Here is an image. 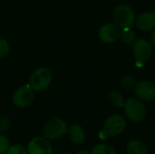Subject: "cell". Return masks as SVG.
Here are the masks:
<instances>
[{
  "mask_svg": "<svg viewBox=\"0 0 155 154\" xmlns=\"http://www.w3.org/2000/svg\"><path fill=\"white\" fill-rule=\"evenodd\" d=\"M127 154H149L147 146L140 140H131L126 145Z\"/></svg>",
  "mask_w": 155,
  "mask_h": 154,
  "instance_id": "obj_13",
  "label": "cell"
},
{
  "mask_svg": "<svg viewBox=\"0 0 155 154\" xmlns=\"http://www.w3.org/2000/svg\"><path fill=\"white\" fill-rule=\"evenodd\" d=\"M10 147V141L6 135L0 133V154H5Z\"/></svg>",
  "mask_w": 155,
  "mask_h": 154,
  "instance_id": "obj_19",
  "label": "cell"
},
{
  "mask_svg": "<svg viewBox=\"0 0 155 154\" xmlns=\"http://www.w3.org/2000/svg\"><path fill=\"white\" fill-rule=\"evenodd\" d=\"M121 84L124 88L125 89H132L135 86V79L134 76L130 75V74H126L124 76H123V78L121 79Z\"/></svg>",
  "mask_w": 155,
  "mask_h": 154,
  "instance_id": "obj_17",
  "label": "cell"
},
{
  "mask_svg": "<svg viewBox=\"0 0 155 154\" xmlns=\"http://www.w3.org/2000/svg\"><path fill=\"white\" fill-rule=\"evenodd\" d=\"M76 154H91V153H90V152H88V151H86V150H81V151H79V152H78Z\"/></svg>",
  "mask_w": 155,
  "mask_h": 154,
  "instance_id": "obj_22",
  "label": "cell"
},
{
  "mask_svg": "<svg viewBox=\"0 0 155 154\" xmlns=\"http://www.w3.org/2000/svg\"><path fill=\"white\" fill-rule=\"evenodd\" d=\"M152 41H153V44L155 45V29L153 32V34H152Z\"/></svg>",
  "mask_w": 155,
  "mask_h": 154,
  "instance_id": "obj_23",
  "label": "cell"
},
{
  "mask_svg": "<svg viewBox=\"0 0 155 154\" xmlns=\"http://www.w3.org/2000/svg\"><path fill=\"white\" fill-rule=\"evenodd\" d=\"M134 55L138 62H145L152 56L153 48L151 44L144 38H140L134 42Z\"/></svg>",
  "mask_w": 155,
  "mask_h": 154,
  "instance_id": "obj_8",
  "label": "cell"
},
{
  "mask_svg": "<svg viewBox=\"0 0 155 154\" xmlns=\"http://www.w3.org/2000/svg\"><path fill=\"white\" fill-rule=\"evenodd\" d=\"M9 44L8 42L3 38H0V59L5 58L9 54Z\"/></svg>",
  "mask_w": 155,
  "mask_h": 154,
  "instance_id": "obj_21",
  "label": "cell"
},
{
  "mask_svg": "<svg viewBox=\"0 0 155 154\" xmlns=\"http://www.w3.org/2000/svg\"><path fill=\"white\" fill-rule=\"evenodd\" d=\"M67 135L69 141L73 144L77 146L84 144L86 141V133L84 128L82 127V125L79 123H74L72 124L70 127H68Z\"/></svg>",
  "mask_w": 155,
  "mask_h": 154,
  "instance_id": "obj_11",
  "label": "cell"
},
{
  "mask_svg": "<svg viewBox=\"0 0 155 154\" xmlns=\"http://www.w3.org/2000/svg\"><path fill=\"white\" fill-rule=\"evenodd\" d=\"M107 101L108 103L114 106V107H124V96L118 92V91H110L108 93H107Z\"/></svg>",
  "mask_w": 155,
  "mask_h": 154,
  "instance_id": "obj_14",
  "label": "cell"
},
{
  "mask_svg": "<svg viewBox=\"0 0 155 154\" xmlns=\"http://www.w3.org/2000/svg\"><path fill=\"white\" fill-rule=\"evenodd\" d=\"M27 151L29 154H53V146L45 137L37 136L28 143Z\"/></svg>",
  "mask_w": 155,
  "mask_h": 154,
  "instance_id": "obj_7",
  "label": "cell"
},
{
  "mask_svg": "<svg viewBox=\"0 0 155 154\" xmlns=\"http://www.w3.org/2000/svg\"><path fill=\"white\" fill-rule=\"evenodd\" d=\"M114 19L119 28H131L135 23V14L129 5H121L115 8Z\"/></svg>",
  "mask_w": 155,
  "mask_h": 154,
  "instance_id": "obj_4",
  "label": "cell"
},
{
  "mask_svg": "<svg viewBox=\"0 0 155 154\" xmlns=\"http://www.w3.org/2000/svg\"><path fill=\"white\" fill-rule=\"evenodd\" d=\"M100 40L106 44H112L116 42L121 36L120 28L114 24H105L102 25L98 32Z\"/></svg>",
  "mask_w": 155,
  "mask_h": 154,
  "instance_id": "obj_9",
  "label": "cell"
},
{
  "mask_svg": "<svg viewBox=\"0 0 155 154\" xmlns=\"http://www.w3.org/2000/svg\"><path fill=\"white\" fill-rule=\"evenodd\" d=\"M68 127L66 123L60 118L49 120L43 127V135L48 140H57L67 134Z\"/></svg>",
  "mask_w": 155,
  "mask_h": 154,
  "instance_id": "obj_2",
  "label": "cell"
},
{
  "mask_svg": "<svg viewBox=\"0 0 155 154\" xmlns=\"http://www.w3.org/2000/svg\"><path fill=\"white\" fill-rule=\"evenodd\" d=\"M134 92L137 97L143 102H151L155 98V86L146 80L137 83L134 86Z\"/></svg>",
  "mask_w": 155,
  "mask_h": 154,
  "instance_id": "obj_10",
  "label": "cell"
},
{
  "mask_svg": "<svg viewBox=\"0 0 155 154\" xmlns=\"http://www.w3.org/2000/svg\"><path fill=\"white\" fill-rule=\"evenodd\" d=\"M91 154H117L115 149L106 143H99L95 145L92 151L90 152Z\"/></svg>",
  "mask_w": 155,
  "mask_h": 154,
  "instance_id": "obj_15",
  "label": "cell"
},
{
  "mask_svg": "<svg viewBox=\"0 0 155 154\" xmlns=\"http://www.w3.org/2000/svg\"><path fill=\"white\" fill-rule=\"evenodd\" d=\"M126 128V120L120 114H114L108 117L104 123V131L110 137H117Z\"/></svg>",
  "mask_w": 155,
  "mask_h": 154,
  "instance_id": "obj_5",
  "label": "cell"
},
{
  "mask_svg": "<svg viewBox=\"0 0 155 154\" xmlns=\"http://www.w3.org/2000/svg\"><path fill=\"white\" fill-rule=\"evenodd\" d=\"M127 118L133 123H141L146 116V107L144 103L137 98H130L124 105Z\"/></svg>",
  "mask_w": 155,
  "mask_h": 154,
  "instance_id": "obj_1",
  "label": "cell"
},
{
  "mask_svg": "<svg viewBox=\"0 0 155 154\" xmlns=\"http://www.w3.org/2000/svg\"><path fill=\"white\" fill-rule=\"evenodd\" d=\"M11 126V120L5 115L0 116V133H5L9 130Z\"/></svg>",
  "mask_w": 155,
  "mask_h": 154,
  "instance_id": "obj_20",
  "label": "cell"
},
{
  "mask_svg": "<svg viewBox=\"0 0 155 154\" xmlns=\"http://www.w3.org/2000/svg\"><path fill=\"white\" fill-rule=\"evenodd\" d=\"M60 154H72V153H70V152H63V153H60Z\"/></svg>",
  "mask_w": 155,
  "mask_h": 154,
  "instance_id": "obj_24",
  "label": "cell"
},
{
  "mask_svg": "<svg viewBox=\"0 0 155 154\" xmlns=\"http://www.w3.org/2000/svg\"><path fill=\"white\" fill-rule=\"evenodd\" d=\"M52 82V74L49 69L41 67L36 69L30 76L29 85L34 91L42 92L46 90Z\"/></svg>",
  "mask_w": 155,
  "mask_h": 154,
  "instance_id": "obj_3",
  "label": "cell"
},
{
  "mask_svg": "<svg viewBox=\"0 0 155 154\" xmlns=\"http://www.w3.org/2000/svg\"><path fill=\"white\" fill-rule=\"evenodd\" d=\"M135 25L142 31H149L155 28V14L153 12H144L135 19Z\"/></svg>",
  "mask_w": 155,
  "mask_h": 154,
  "instance_id": "obj_12",
  "label": "cell"
},
{
  "mask_svg": "<svg viewBox=\"0 0 155 154\" xmlns=\"http://www.w3.org/2000/svg\"><path fill=\"white\" fill-rule=\"evenodd\" d=\"M35 99V93L29 84L19 87L13 94V103L18 108L28 107Z\"/></svg>",
  "mask_w": 155,
  "mask_h": 154,
  "instance_id": "obj_6",
  "label": "cell"
},
{
  "mask_svg": "<svg viewBox=\"0 0 155 154\" xmlns=\"http://www.w3.org/2000/svg\"><path fill=\"white\" fill-rule=\"evenodd\" d=\"M121 39L122 41L126 44H133L135 41L136 38V34L134 31L131 30L130 28H125L124 29L123 32H121Z\"/></svg>",
  "mask_w": 155,
  "mask_h": 154,
  "instance_id": "obj_16",
  "label": "cell"
},
{
  "mask_svg": "<svg viewBox=\"0 0 155 154\" xmlns=\"http://www.w3.org/2000/svg\"><path fill=\"white\" fill-rule=\"evenodd\" d=\"M5 154H29L27 148L20 144H14L10 145L8 150Z\"/></svg>",
  "mask_w": 155,
  "mask_h": 154,
  "instance_id": "obj_18",
  "label": "cell"
}]
</instances>
